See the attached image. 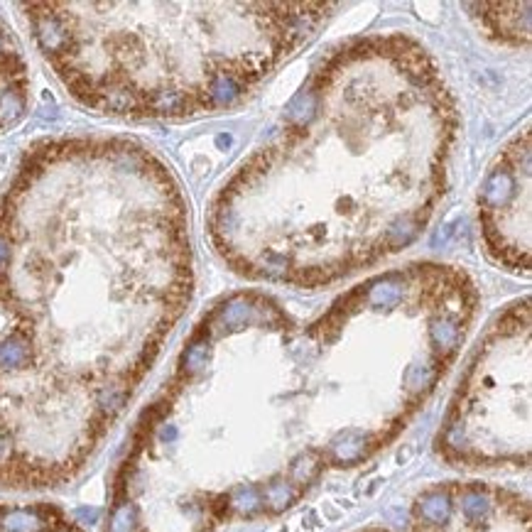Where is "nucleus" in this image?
Instances as JSON below:
<instances>
[{
  "mask_svg": "<svg viewBox=\"0 0 532 532\" xmlns=\"http://www.w3.org/2000/svg\"><path fill=\"white\" fill-rule=\"evenodd\" d=\"M332 454L336 456V461L351 463L356 459H360L366 454V437L358 432H346L332 444Z\"/></svg>",
  "mask_w": 532,
  "mask_h": 532,
  "instance_id": "nucleus-3",
  "label": "nucleus"
},
{
  "mask_svg": "<svg viewBox=\"0 0 532 532\" xmlns=\"http://www.w3.org/2000/svg\"><path fill=\"white\" fill-rule=\"evenodd\" d=\"M319 471V459L314 454H302L297 461L292 463V478L297 483H309Z\"/></svg>",
  "mask_w": 532,
  "mask_h": 532,
  "instance_id": "nucleus-6",
  "label": "nucleus"
},
{
  "mask_svg": "<svg viewBox=\"0 0 532 532\" xmlns=\"http://www.w3.org/2000/svg\"><path fill=\"white\" fill-rule=\"evenodd\" d=\"M461 505H463V513H466V518H469L471 522H481L488 515V498L481 491L463 493Z\"/></svg>",
  "mask_w": 532,
  "mask_h": 532,
  "instance_id": "nucleus-5",
  "label": "nucleus"
},
{
  "mask_svg": "<svg viewBox=\"0 0 532 532\" xmlns=\"http://www.w3.org/2000/svg\"><path fill=\"white\" fill-rule=\"evenodd\" d=\"M27 101V69L15 37L0 20V130L15 123Z\"/></svg>",
  "mask_w": 532,
  "mask_h": 532,
  "instance_id": "nucleus-1",
  "label": "nucleus"
},
{
  "mask_svg": "<svg viewBox=\"0 0 532 532\" xmlns=\"http://www.w3.org/2000/svg\"><path fill=\"white\" fill-rule=\"evenodd\" d=\"M57 532H69V530H57Z\"/></svg>",
  "mask_w": 532,
  "mask_h": 532,
  "instance_id": "nucleus-8",
  "label": "nucleus"
},
{
  "mask_svg": "<svg viewBox=\"0 0 532 532\" xmlns=\"http://www.w3.org/2000/svg\"><path fill=\"white\" fill-rule=\"evenodd\" d=\"M417 513L424 522H429V525H441V522H446L449 520V515H452L449 496L441 491L424 493L417 503Z\"/></svg>",
  "mask_w": 532,
  "mask_h": 532,
  "instance_id": "nucleus-2",
  "label": "nucleus"
},
{
  "mask_svg": "<svg viewBox=\"0 0 532 532\" xmlns=\"http://www.w3.org/2000/svg\"><path fill=\"white\" fill-rule=\"evenodd\" d=\"M260 498H263L265 503H268L273 510H282V508H287L292 500H294V488H292L287 481L277 478V481H273L268 488H265V493Z\"/></svg>",
  "mask_w": 532,
  "mask_h": 532,
  "instance_id": "nucleus-4",
  "label": "nucleus"
},
{
  "mask_svg": "<svg viewBox=\"0 0 532 532\" xmlns=\"http://www.w3.org/2000/svg\"><path fill=\"white\" fill-rule=\"evenodd\" d=\"M231 503H233L235 510L251 515V513H255V510L260 508L263 498H260V493L253 491V488H238V491L231 496Z\"/></svg>",
  "mask_w": 532,
  "mask_h": 532,
  "instance_id": "nucleus-7",
  "label": "nucleus"
}]
</instances>
